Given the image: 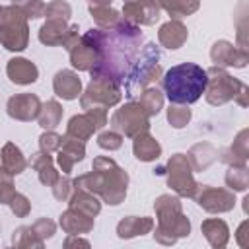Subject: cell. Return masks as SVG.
Returning a JSON list of instances; mask_svg holds the SVG:
<instances>
[{
	"mask_svg": "<svg viewBox=\"0 0 249 249\" xmlns=\"http://www.w3.org/2000/svg\"><path fill=\"white\" fill-rule=\"evenodd\" d=\"M208 86V74L195 62L171 66L163 76V91L171 103H195Z\"/></svg>",
	"mask_w": 249,
	"mask_h": 249,
	"instance_id": "cell-1",
	"label": "cell"
}]
</instances>
